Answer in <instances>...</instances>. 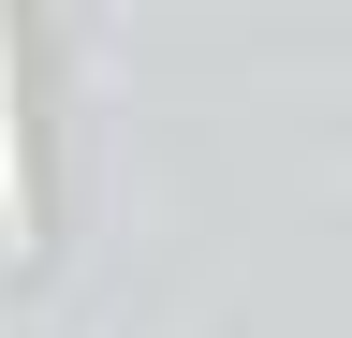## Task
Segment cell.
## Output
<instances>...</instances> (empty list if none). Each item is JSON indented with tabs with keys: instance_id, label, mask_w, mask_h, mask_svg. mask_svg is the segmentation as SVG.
I'll list each match as a JSON object with an SVG mask.
<instances>
[{
	"instance_id": "obj_1",
	"label": "cell",
	"mask_w": 352,
	"mask_h": 338,
	"mask_svg": "<svg viewBox=\"0 0 352 338\" xmlns=\"http://www.w3.org/2000/svg\"><path fill=\"white\" fill-rule=\"evenodd\" d=\"M0 221L30 235V133H15V30H0Z\"/></svg>"
}]
</instances>
